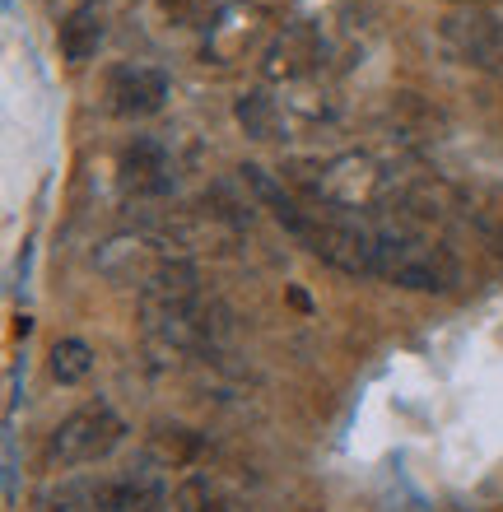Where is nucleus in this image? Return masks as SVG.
I'll return each instance as SVG.
<instances>
[{
  "mask_svg": "<svg viewBox=\"0 0 503 512\" xmlns=\"http://www.w3.org/2000/svg\"><path fill=\"white\" fill-rule=\"evenodd\" d=\"M164 485L154 475H117L103 485H89L94 512H164Z\"/></svg>",
  "mask_w": 503,
  "mask_h": 512,
  "instance_id": "nucleus-8",
  "label": "nucleus"
},
{
  "mask_svg": "<svg viewBox=\"0 0 503 512\" xmlns=\"http://www.w3.org/2000/svg\"><path fill=\"white\" fill-rule=\"evenodd\" d=\"M52 378L61 382V387H75V382H84L89 373H94V350L84 345V340L66 336V340H56L52 345Z\"/></svg>",
  "mask_w": 503,
  "mask_h": 512,
  "instance_id": "nucleus-12",
  "label": "nucleus"
},
{
  "mask_svg": "<svg viewBox=\"0 0 503 512\" xmlns=\"http://www.w3.org/2000/svg\"><path fill=\"white\" fill-rule=\"evenodd\" d=\"M378 275L401 289H452L457 261L406 224H378Z\"/></svg>",
  "mask_w": 503,
  "mask_h": 512,
  "instance_id": "nucleus-1",
  "label": "nucleus"
},
{
  "mask_svg": "<svg viewBox=\"0 0 503 512\" xmlns=\"http://www.w3.org/2000/svg\"><path fill=\"white\" fill-rule=\"evenodd\" d=\"M177 508H182V512H215L219 508L215 485H210L205 475H191L187 485L177 489Z\"/></svg>",
  "mask_w": 503,
  "mask_h": 512,
  "instance_id": "nucleus-14",
  "label": "nucleus"
},
{
  "mask_svg": "<svg viewBox=\"0 0 503 512\" xmlns=\"http://www.w3.org/2000/svg\"><path fill=\"white\" fill-rule=\"evenodd\" d=\"M266 33V10L261 5H247V0H233L215 14V24L205 28V56L210 61H238L247 56V47Z\"/></svg>",
  "mask_w": 503,
  "mask_h": 512,
  "instance_id": "nucleus-6",
  "label": "nucleus"
},
{
  "mask_svg": "<svg viewBox=\"0 0 503 512\" xmlns=\"http://www.w3.org/2000/svg\"><path fill=\"white\" fill-rule=\"evenodd\" d=\"M164 10L173 24H187V28H210L215 14L224 10L219 0H164Z\"/></svg>",
  "mask_w": 503,
  "mask_h": 512,
  "instance_id": "nucleus-13",
  "label": "nucleus"
},
{
  "mask_svg": "<svg viewBox=\"0 0 503 512\" xmlns=\"http://www.w3.org/2000/svg\"><path fill=\"white\" fill-rule=\"evenodd\" d=\"M103 10H98L94 0H84L75 10L66 14V24H61V56H66L70 66H84V61H94L98 47H103Z\"/></svg>",
  "mask_w": 503,
  "mask_h": 512,
  "instance_id": "nucleus-10",
  "label": "nucleus"
},
{
  "mask_svg": "<svg viewBox=\"0 0 503 512\" xmlns=\"http://www.w3.org/2000/svg\"><path fill=\"white\" fill-rule=\"evenodd\" d=\"M294 182H299V191L308 201L354 210V215L378 201L382 187H387L378 159H368V154H336L327 163H313V177H294Z\"/></svg>",
  "mask_w": 503,
  "mask_h": 512,
  "instance_id": "nucleus-2",
  "label": "nucleus"
},
{
  "mask_svg": "<svg viewBox=\"0 0 503 512\" xmlns=\"http://www.w3.org/2000/svg\"><path fill=\"white\" fill-rule=\"evenodd\" d=\"M173 154H168L159 140L150 135H140L131 140L122 154V191L126 196H136V201H159L173 191Z\"/></svg>",
  "mask_w": 503,
  "mask_h": 512,
  "instance_id": "nucleus-5",
  "label": "nucleus"
},
{
  "mask_svg": "<svg viewBox=\"0 0 503 512\" xmlns=\"http://www.w3.org/2000/svg\"><path fill=\"white\" fill-rule=\"evenodd\" d=\"M168 75L159 66H117L108 75V108L117 117H150L164 108Z\"/></svg>",
  "mask_w": 503,
  "mask_h": 512,
  "instance_id": "nucleus-7",
  "label": "nucleus"
},
{
  "mask_svg": "<svg viewBox=\"0 0 503 512\" xmlns=\"http://www.w3.org/2000/svg\"><path fill=\"white\" fill-rule=\"evenodd\" d=\"M126 424L117 419L112 405H84L75 415H66L47 438V461L70 471V466H89V461L108 457L112 447L122 443Z\"/></svg>",
  "mask_w": 503,
  "mask_h": 512,
  "instance_id": "nucleus-3",
  "label": "nucleus"
},
{
  "mask_svg": "<svg viewBox=\"0 0 503 512\" xmlns=\"http://www.w3.org/2000/svg\"><path fill=\"white\" fill-rule=\"evenodd\" d=\"M317 56H322V47H317L313 28H285L266 52V80H299L317 66Z\"/></svg>",
  "mask_w": 503,
  "mask_h": 512,
  "instance_id": "nucleus-9",
  "label": "nucleus"
},
{
  "mask_svg": "<svg viewBox=\"0 0 503 512\" xmlns=\"http://www.w3.org/2000/svg\"><path fill=\"white\" fill-rule=\"evenodd\" d=\"M443 42L452 56H462L466 66L480 70H503V19L476 5H457L443 19Z\"/></svg>",
  "mask_w": 503,
  "mask_h": 512,
  "instance_id": "nucleus-4",
  "label": "nucleus"
},
{
  "mask_svg": "<svg viewBox=\"0 0 503 512\" xmlns=\"http://www.w3.org/2000/svg\"><path fill=\"white\" fill-rule=\"evenodd\" d=\"M233 117H238V126H243L252 140H280V131H285V112H280V103H275L266 89H252V94L238 98V103H233Z\"/></svg>",
  "mask_w": 503,
  "mask_h": 512,
  "instance_id": "nucleus-11",
  "label": "nucleus"
},
{
  "mask_svg": "<svg viewBox=\"0 0 503 512\" xmlns=\"http://www.w3.org/2000/svg\"><path fill=\"white\" fill-rule=\"evenodd\" d=\"M457 5H471V0H457Z\"/></svg>",
  "mask_w": 503,
  "mask_h": 512,
  "instance_id": "nucleus-15",
  "label": "nucleus"
}]
</instances>
